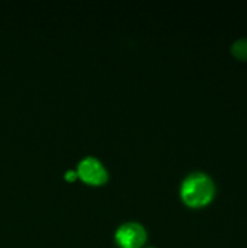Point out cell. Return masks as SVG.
<instances>
[{"instance_id":"6da1fadb","label":"cell","mask_w":247,"mask_h":248,"mask_svg":"<svg viewBox=\"0 0 247 248\" xmlns=\"http://www.w3.org/2000/svg\"><path fill=\"white\" fill-rule=\"evenodd\" d=\"M215 183L203 172H193L182 182L181 196L189 206L198 207L206 205L215 195Z\"/></svg>"},{"instance_id":"7a4b0ae2","label":"cell","mask_w":247,"mask_h":248,"mask_svg":"<svg viewBox=\"0 0 247 248\" xmlns=\"http://www.w3.org/2000/svg\"><path fill=\"white\" fill-rule=\"evenodd\" d=\"M147 239L144 227L137 222L121 224L115 232L116 244L121 248H139Z\"/></svg>"},{"instance_id":"8992f818","label":"cell","mask_w":247,"mask_h":248,"mask_svg":"<svg viewBox=\"0 0 247 248\" xmlns=\"http://www.w3.org/2000/svg\"><path fill=\"white\" fill-rule=\"evenodd\" d=\"M148 248H155V247H148Z\"/></svg>"},{"instance_id":"3957f363","label":"cell","mask_w":247,"mask_h":248,"mask_svg":"<svg viewBox=\"0 0 247 248\" xmlns=\"http://www.w3.org/2000/svg\"><path fill=\"white\" fill-rule=\"evenodd\" d=\"M77 174L90 184H101L108 178V172L97 157L86 156L77 165Z\"/></svg>"},{"instance_id":"5b68a950","label":"cell","mask_w":247,"mask_h":248,"mask_svg":"<svg viewBox=\"0 0 247 248\" xmlns=\"http://www.w3.org/2000/svg\"><path fill=\"white\" fill-rule=\"evenodd\" d=\"M75 176H77V172L73 171V170H69V171L65 172V178H68V179H74Z\"/></svg>"},{"instance_id":"277c9868","label":"cell","mask_w":247,"mask_h":248,"mask_svg":"<svg viewBox=\"0 0 247 248\" xmlns=\"http://www.w3.org/2000/svg\"><path fill=\"white\" fill-rule=\"evenodd\" d=\"M232 52L239 60L247 61V38L235 40L232 45Z\"/></svg>"}]
</instances>
